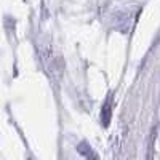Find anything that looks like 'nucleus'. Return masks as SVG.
Listing matches in <instances>:
<instances>
[{"label": "nucleus", "mask_w": 160, "mask_h": 160, "mask_svg": "<svg viewBox=\"0 0 160 160\" xmlns=\"http://www.w3.org/2000/svg\"><path fill=\"white\" fill-rule=\"evenodd\" d=\"M101 120H102V125L108 127L109 120H111V102L108 101L102 106V114H101Z\"/></svg>", "instance_id": "obj_1"}, {"label": "nucleus", "mask_w": 160, "mask_h": 160, "mask_svg": "<svg viewBox=\"0 0 160 160\" xmlns=\"http://www.w3.org/2000/svg\"><path fill=\"white\" fill-rule=\"evenodd\" d=\"M78 152H80V154H83L85 157L95 158V155L91 154V151H90V148H88V144H87V142H82V144H78Z\"/></svg>", "instance_id": "obj_2"}]
</instances>
